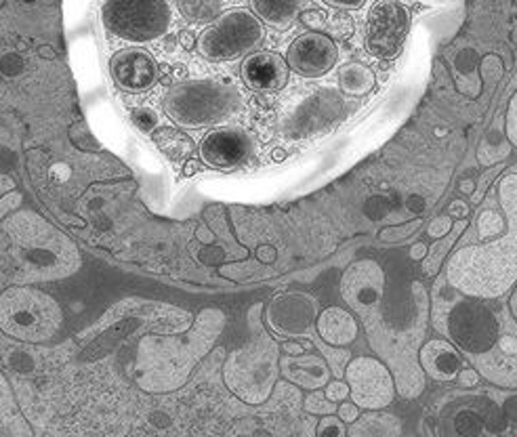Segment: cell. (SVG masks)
Segmentation results:
<instances>
[{
  "mask_svg": "<svg viewBox=\"0 0 517 437\" xmlns=\"http://www.w3.org/2000/svg\"><path fill=\"white\" fill-rule=\"evenodd\" d=\"M177 6L189 23L202 25L213 23L219 17L223 0H177Z\"/></svg>",
  "mask_w": 517,
  "mask_h": 437,
  "instance_id": "27",
  "label": "cell"
},
{
  "mask_svg": "<svg viewBox=\"0 0 517 437\" xmlns=\"http://www.w3.org/2000/svg\"><path fill=\"white\" fill-rule=\"evenodd\" d=\"M410 32V11L400 0H378L368 13L364 28L366 50L376 59L400 55Z\"/></svg>",
  "mask_w": 517,
  "mask_h": 437,
  "instance_id": "12",
  "label": "cell"
},
{
  "mask_svg": "<svg viewBox=\"0 0 517 437\" xmlns=\"http://www.w3.org/2000/svg\"><path fill=\"white\" fill-rule=\"evenodd\" d=\"M301 3L303 0H250V6L265 23L284 30L299 15Z\"/></svg>",
  "mask_w": 517,
  "mask_h": 437,
  "instance_id": "25",
  "label": "cell"
},
{
  "mask_svg": "<svg viewBox=\"0 0 517 437\" xmlns=\"http://www.w3.org/2000/svg\"><path fill=\"white\" fill-rule=\"evenodd\" d=\"M473 189H476V183H473V181L465 179L463 183H460V192H463V194H469V196H471Z\"/></svg>",
  "mask_w": 517,
  "mask_h": 437,
  "instance_id": "57",
  "label": "cell"
},
{
  "mask_svg": "<svg viewBox=\"0 0 517 437\" xmlns=\"http://www.w3.org/2000/svg\"><path fill=\"white\" fill-rule=\"evenodd\" d=\"M503 74H504V63L501 57L496 53H488L482 57V61H479V82H482V85L494 86L496 82H501Z\"/></svg>",
  "mask_w": 517,
  "mask_h": 437,
  "instance_id": "30",
  "label": "cell"
},
{
  "mask_svg": "<svg viewBox=\"0 0 517 437\" xmlns=\"http://www.w3.org/2000/svg\"><path fill=\"white\" fill-rule=\"evenodd\" d=\"M252 154L250 132L238 126H219L213 129L200 143V158L206 167L231 170L249 160Z\"/></svg>",
  "mask_w": 517,
  "mask_h": 437,
  "instance_id": "16",
  "label": "cell"
},
{
  "mask_svg": "<svg viewBox=\"0 0 517 437\" xmlns=\"http://www.w3.org/2000/svg\"><path fill=\"white\" fill-rule=\"evenodd\" d=\"M422 223H425V219L416 217L413 221H408V223H400V225H389V227H383L381 232H378V238L383 240V242H402V240H408L413 238L416 232L421 230Z\"/></svg>",
  "mask_w": 517,
  "mask_h": 437,
  "instance_id": "29",
  "label": "cell"
},
{
  "mask_svg": "<svg viewBox=\"0 0 517 437\" xmlns=\"http://www.w3.org/2000/svg\"><path fill=\"white\" fill-rule=\"evenodd\" d=\"M110 72L116 85L122 91L141 93L156 82L158 66L148 50L126 49L112 57Z\"/></svg>",
  "mask_w": 517,
  "mask_h": 437,
  "instance_id": "17",
  "label": "cell"
},
{
  "mask_svg": "<svg viewBox=\"0 0 517 437\" xmlns=\"http://www.w3.org/2000/svg\"><path fill=\"white\" fill-rule=\"evenodd\" d=\"M454 429H457L458 435H467V437H473V435H479L484 429V421L482 416L477 413H473V410H460L457 414V419H454Z\"/></svg>",
  "mask_w": 517,
  "mask_h": 437,
  "instance_id": "32",
  "label": "cell"
},
{
  "mask_svg": "<svg viewBox=\"0 0 517 437\" xmlns=\"http://www.w3.org/2000/svg\"><path fill=\"white\" fill-rule=\"evenodd\" d=\"M263 41V25L250 11L236 9L219 15L198 36L195 49L211 61H230L249 53Z\"/></svg>",
  "mask_w": 517,
  "mask_h": 437,
  "instance_id": "10",
  "label": "cell"
},
{
  "mask_svg": "<svg viewBox=\"0 0 517 437\" xmlns=\"http://www.w3.org/2000/svg\"><path fill=\"white\" fill-rule=\"evenodd\" d=\"M23 202V196L22 192H17V189H11V192H6L0 196V221H5L9 217V213L17 211L19 206H22Z\"/></svg>",
  "mask_w": 517,
  "mask_h": 437,
  "instance_id": "39",
  "label": "cell"
},
{
  "mask_svg": "<svg viewBox=\"0 0 517 437\" xmlns=\"http://www.w3.org/2000/svg\"><path fill=\"white\" fill-rule=\"evenodd\" d=\"M301 22L305 23L312 32H322L328 25L326 13H322V11H305L301 15Z\"/></svg>",
  "mask_w": 517,
  "mask_h": 437,
  "instance_id": "43",
  "label": "cell"
},
{
  "mask_svg": "<svg viewBox=\"0 0 517 437\" xmlns=\"http://www.w3.org/2000/svg\"><path fill=\"white\" fill-rule=\"evenodd\" d=\"M503 168H504L503 162H501V164H494V167H488V173L482 175V179H479L477 187L473 189V194H471V205H479V202L484 200V196H485V192H488L490 183H494L496 177H501Z\"/></svg>",
  "mask_w": 517,
  "mask_h": 437,
  "instance_id": "35",
  "label": "cell"
},
{
  "mask_svg": "<svg viewBox=\"0 0 517 437\" xmlns=\"http://www.w3.org/2000/svg\"><path fill=\"white\" fill-rule=\"evenodd\" d=\"M454 221L448 217V214H440V217H435L431 223L427 225V236L431 240H438V238H444L448 232L452 230Z\"/></svg>",
  "mask_w": 517,
  "mask_h": 437,
  "instance_id": "40",
  "label": "cell"
},
{
  "mask_svg": "<svg viewBox=\"0 0 517 437\" xmlns=\"http://www.w3.org/2000/svg\"><path fill=\"white\" fill-rule=\"evenodd\" d=\"M0 72H3L5 76H9V78H13V76H19L23 72V59L17 53L5 55L3 59H0Z\"/></svg>",
  "mask_w": 517,
  "mask_h": 437,
  "instance_id": "41",
  "label": "cell"
},
{
  "mask_svg": "<svg viewBox=\"0 0 517 437\" xmlns=\"http://www.w3.org/2000/svg\"><path fill=\"white\" fill-rule=\"evenodd\" d=\"M164 112L183 129H202L230 118L242 105V93L231 82L187 80L164 95Z\"/></svg>",
  "mask_w": 517,
  "mask_h": 437,
  "instance_id": "7",
  "label": "cell"
},
{
  "mask_svg": "<svg viewBox=\"0 0 517 437\" xmlns=\"http://www.w3.org/2000/svg\"><path fill=\"white\" fill-rule=\"evenodd\" d=\"M318 301L309 293L290 290L269 301L265 309V324L280 337H309L318 320Z\"/></svg>",
  "mask_w": 517,
  "mask_h": 437,
  "instance_id": "14",
  "label": "cell"
},
{
  "mask_svg": "<svg viewBox=\"0 0 517 437\" xmlns=\"http://www.w3.org/2000/svg\"><path fill=\"white\" fill-rule=\"evenodd\" d=\"M448 334L460 351L469 356H482L494 350L501 337V324L494 312L485 305L484 299L465 296L448 309L444 324L440 328Z\"/></svg>",
  "mask_w": 517,
  "mask_h": 437,
  "instance_id": "9",
  "label": "cell"
},
{
  "mask_svg": "<svg viewBox=\"0 0 517 437\" xmlns=\"http://www.w3.org/2000/svg\"><path fill=\"white\" fill-rule=\"evenodd\" d=\"M467 227H469V221H467V219L454 221L452 230L448 232L444 238L435 240L431 249H427V255H425V259H422V263H421L422 276H425V278H435V276L440 274V269L444 268V263L448 261V257L452 255L454 244L458 242Z\"/></svg>",
  "mask_w": 517,
  "mask_h": 437,
  "instance_id": "24",
  "label": "cell"
},
{
  "mask_svg": "<svg viewBox=\"0 0 517 437\" xmlns=\"http://www.w3.org/2000/svg\"><path fill=\"white\" fill-rule=\"evenodd\" d=\"M404 433L402 421L395 414L385 413V410H364L347 427V435L349 437H397Z\"/></svg>",
  "mask_w": 517,
  "mask_h": 437,
  "instance_id": "22",
  "label": "cell"
},
{
  "mask_svg": "<svg viewBox=\"0 0 517 437\" xmlns=\"http://www.w3.org/2000/svg\"><path fill=\"white\" fill-rule=\"evenodd\" d=\"M498 202L504 213L501 238L463 246L448 257L446 282L458 295L501 299L517 284V173L498 183Z\"/></svg>",
  "mask_w": 517,
  "mask_h": 437,
  "instance_id": "2",
  "label": "cell"
},
{
  "mask_svg": "<svg viewBox=\"0 0 517 437\" xmlns=\"http://www.w3.org/2000/svg\"><path fill=\"white\" fill-rule=\"evenodd\" d=\"M503 414H504V419L511 423V425L517 427V396L509 397V400H504Z\"/></svg>",
  "mask_w": 517,
  "mask_h": 437,
  "instance_id": "47",
  "label": "cell"
},
{
  "mask_svg": "<svg viewBox=\"0 0 517 437\" xmlns=\"http://www.w3.org/2000/svg\"><path fill=\"white\" fill-rule=\"evenodd\" d=\"M63 326V309L34 284H11L0 293V332L19 343H47Z\"/></svg>",
  "mask_w": 517,
  "mask_h": 437,
  "instance_id": "6",
  "label": "cell"
},
{
  "mask_svg": "<svg viewBox=\"0 0 517 437\" xmlns=\"http://www.w3.org/2000/svg\"><path fill=\"white\" fill-rule=\"evenodd\" d=\"M337 59V44L331 36L320 34V32H307L299 36L290 44L286 53L288 68L303 78H320L331 72Z\"/></svg>",
  "mask_w": 517,
  "mask_h": 437,
  "instance_id": "15",
  "label": "cell"
},
{
  "mask_svg": "<svg viewBox=\"0 0 517 437\" xmlns=\"http://www.w3.org/2000/svg\"><path fill=\"white\" fill-rule=\"evenodd\" d=\"M509 312L513 315V320L517 322V284L511 288V296H509Z\"/></svg>",
  "mask_w": 517,
  "mask_h": 437,
  "instance_id": "54",
  "label": "cell"
},
{
  "mask_svg": "<svg viewBox=\"0 0 517 437\" xmlns=\"http://www.w3.org/2000/svg\"><path fill=\"white\" fill-rule=\"evenodd\" d=\"M258 257L261 259H265V261H274L276 259V252H274V249H269V246H261V249H258Z\"/></svg>",
  "mask_w": 517,
  "mask_h": 437,
  "instance_id": "55",
  "label": "cell"
},
{
  "mask_svg": "<svg viewBox=\"0 0 517 437\" xmlns=\"http://www.w3.org/2000/svg\"><path fill=\"white\" fill-rule=\"evenodd\" d=\"M454 381H457V383L460 385V387H465V389L477 387V383H479V372H477L476 369H460Z\"/></svg>",
  "mask_w": 517,
  "mask_h": 437,
  "instance_id": "44",
  "label": "cell"
},
{
  "mask_svg": "<svg viewBox=\"0 0 517 437\" xmlns=\"http://www.w3.org/2000/svg\"><path fill=\"white\" fill-rule=\"evenodd\" d=\"M498 345H501L503 353L517 356V339L515 337H498Z\"/></svg>",
  "mask_w": 517,
  "mask_h": 437,
  "instance_id": "48",
  "label": "cell"
},
{
  "mask_svg": "<svg viewBox=\"0 0 517 437\" xmlns=\"http://www.w3.org/2000/svg\"><path fill=\"white\" fill-rule=\"evenodd\" d=\"M339 293L358 318L372 353L394 375L397 396L419 400L427 389L419 351L431 320V301L422 282L389 274L376 259H358L340 276Z\"/></svg>",
  "mask_w": 517,
  "mask_h": 437,
  "instance_id": "1",
  "label": "cell"
},
{
  "mask_svg": "<svg viewBox=\"0 0 517 437\" xmlns=\"http://www.w3.org/2000/svg\"><path fill=\"white\" fill-rule=\"evenodd\" d=\"M351 30H353V23H351V19L347 17V15H337V19H334V22H332L334 36L347 38V36L351 34Z\"/></svg>",
  "mask_w": 517,
  "mask_h": 437,
  "instance_id": "45",
  "label": "cell"
},
{
  "mask_svg": "<svg viewBox=\"0 0 517 437\" xmlns=\"http://www.w3.org/2000/svg\"><path fill=\"white\" fill-rule=\"evenodd\" d=\"M263 303L249 312L252 334L236 347L223 364L225 387L242 404L263 406L269 400L280 378V345L258 320Z\"/></svg>",
  "mask_w": 517,
  "mask_h": 437,
  "instance_id": "5",
  "label": "cell"
},
{
  "mask_svg": "<svg viewBox=\"0 0 517 437\" xmlns=\"http://www.w3.org/2000/svg\"><path fill=\"white\" fill-rule=\"evenodd\" d=\"M511 150H513V145H511L507 132H504V114H496L477 148V164L485 168L501 164L504 162V158H509Z\"/></svg>",
  "mask_w": 517,
  "mask_h": 437,
  "instance_id": "23",
  "label": "cell"
},
{
  "mask_svg": "<svg viewBox=\"0 0 517 437\" xmlns=\"http://www.w3.org/2000/svg\"><path fill=\"white\" fill-rule=\"evenodd\" d=\"M419 364L427 378L435 383H452L463 369L458 347L448 339H429L421 345Z\"/></svg>",
  "mask_w": 517,
  "mask_h": 437,
  "instance_id": "20",
  "label": "cell"
},
{
  "mask_svg": "<svg viewBox=\"0 0 517 437\" xmlns=\"http://www.w3.org/2000/svg\"><path fill=\"white\" fill-rule=\"evenodd\" d=\"M331 6H339V9H359L364 0H326Z\"/></svg>",
  "mask_w": 517,
  "mask_h": 437,
  "instance_id": "50",
  "label": "cell"
},
{
  "mask_svg": "<svg viewBox=\"0 0 517 437\" xmlns=\"http://www.w3.org/2000/svg\"><path fill=\"white\" fill-rule=\"evenodd\" d=\"M315 332L320 341L331 347H347L358 339L359 322L351 309L331 305L318 314L315 320Z\"/></svg>",
  "mask_w": 517,
  "mask_h": 437,
  "instance_id": "21",
  "label": "cell"
},
{
  "mask_svg": "<svg viewBox=\"0 0 517 437\" xmlns=\"http://www.w3.org/2000/svg\"><path fill=\"white\" fill-rule=\"evenodd\" d=\"M181 44H183V47H186V49H192L194 44H195L194 36L189 34V32H183V34H181Z\"/></svg>",
  "mask_w": 517,
  "mask_h": 437,
  "instance_id": "56",
  "label": "cell"
},
{
  "mask_svg": "<svg viewBox=\"0 0 517 437\" xmlns=\"http://www.w3.org/2000/svg\"><path fill=\"white\" fill-rule=\"evenodd\" d=\"M324 394L328 400H332L334 404H340L349 397V385H347L345 378H334V381H328V385L324 387Z\"/></svg>",
  "mask_w": 517,
  "mask_h": 437,
  "instance_id": "38",
  "label": "cell"
},
{
  "mask_svg": "<svg viewBox=\"0 0 517 437\" xmlns=\"http://www.w3.org/2000/svg\"><path fill=\"white\" fill-rule=\"evenodd\" d=\"M11 189H15V181H13V177L0 175V196L11 192Z\"/></svg>",
  "mask_w": 517,
  "mask_h": 437,
  "instance_id": "52",
  "label": "cell"
},
{
  "mask_svg": "<svg viewBox=\"0 0 517 437\" xmlns=\"http://www.w3.org/2000/svg\"><path fill=\"white\" fill-rule=\"evenodd\" d=\"M479 236L485 238V233L492 236V233H501L504 230V217L496 214L494 211H484L479 214Z\"/></svg>",
  "mask_w": 517,
  "mask_h": 437,
  "instance_id": "36",
  "label": "cell"
},
{
  "mask_svg": "<svg viewBox=\"0 0 517 437\" xmlns=\"http://www.w3.org/2000/svg\"><path fill=\"white\" fill-rule=\"evenodd\" d=\"M305 350H312V343H284L282 345V351L284 353H288V356H299V353H303Z\"/></svg>",
  "mask_w": 517,
  "mask_h": 437,
  "instance_id": "49",
  "label": "cell"
},
{
  "mask_svg": "<svg viewBox=\"0 0 517 437\" xmlns=\"http://www.w3.org/2000/svg\"><path fill=\"white\" fill-rule=\"evenodd\" d=\"M315 435L345 437L347 435V423L340 421L339 414H326V416H322L318 427H315Z\"/></svg>",
  "mask_w": 517,
  "mask_h": 437,
  "instance_id": "34",
  "label": "cell"
},
{
  "mask_svg": "<svg viewBox=\"0 0 517 437\" xmlns=\"http://www.w3.org/2000/svg\"><path fill=\"white\" fill-rule=\"evenodd\" d=\"M101 19L112 36L129 42H150L167 34L173 13L167 0H105Z\"/></svg>",
  "mask_w": 517,
  "mask_h": 437,
  "instance_id": "8",
  "label": "cell"
},
{
  "mask_svg": "<svg viewBox=\"0 0 517 437\" xmlns=\"http://www.w3.org/2000/svg\"><path fill=\"white\" fill-rule=\"evenodd\" d=\"M343 112V97L332 88H320L303 97L284 114L280 129L288 139L318 135Z\"/></svg>",
  "mask_w": 517,
  "mask_h": 437,
  "instance_id": "13",
  "label": "cell"
},
{
  "mask_svg": "<svg viewBox=\"0 0 517 437\" xmlns=\"http://www.w3.org/2000/svg\"><path fill=\"white\" fill-rule=\"evenodd\" d=\"M288 63L282 55L261 50V53H252L244 59L242 74L244 85L252 91H280L288 82Z\"/></svg>",
  "mask_w": 517,
  "mask_h": 437,
  "instance_id": "18",
  "label": "cell"
},
{
  "mask_svg": "<svg viewBox=\"0 0 517 437\" xmlns=\"http://www.w3.org/2000/svg\"><path fill=\"white\" fill-rule=\"evenodd\" d=\"M0 230L9 257L6 278L11 284L66 280L82 268V255L74 240L42 214L17 211L3 221Z\"/></svg>",
  "mask_w": 517,
  "mask_h": 437,
  "instance_id": "4",
  "label": "cell"
},
{
  "mask_svg": "<svg viewBox=\"0 0 517 437\" xmlns=\"http://www.w3.org/2000/svg\"><path fill=\"white\" fill-rule=\"evenodd\" d=\"M303 408H305L307 414L313 416H326V414H337V404L332 400H328L326 394L322 389L309 391V396L303 402Z\"/></svg>",
  "mask_w": 517,
  "mask_h": 437,
  "instance_id": "31",
  "label": "cell"
},
{
  "mask_svg": "<svg viewBox=\"0 0 517 437\" xmlns=\"http://www.w3.org/2000/svg\"><path fill=\"white\" fill-rule=\"evenodd\" d=\"M337 414L340 416V421H345L347 425H351V423H353V421H358V416L362 414V408H359L358 404L351 400V397H347L345 402H340V404H339Z\"/></svg>",
  "mask_w": 517,
  "mask_h": 437,
  "instance_id": "42",
  "label": "cell"
},
{
  "mask_svg": "<svg viewBox=\"0 0 517 437\" xmlns=\"http://www.w3.org/2000/svg\"><path fill=\"white\" fill-rule=\"evenodd\" d=\"M343 378L349 385V397L362 410H381L395 402V378L376 356H358L347 364Z\"/></svg>",
  "mask_w": 517,
  "mask_h": 437,
  "instance_id": "11",
  "label": "cell"
},
{
  "mask_svg": "<svg viewBox=\"0 0 517 437\" xmlns=\"http://www.w3.org/2000/svg\"><path fill=\"white\" fill-rule=\"evenodd\" d=\"M151 137H154L158 148H160L170 160H183V158L189 156V151H192V141H189L186 135H181L179 131L160 129V126H158V129L151 132Z\"/></svg>",
  "mask_w": 517,
  "mask_h": 437,
  "instance_id": "28",
  "label": "cell"
},
{
  "mask_svg": "<svg viewBox=\"0 0 517 437\" xmlns=\"http://www.w3.org/2000/svg\"><path fill=\"white\" fill-rule=\"evenodd\" d=\"M504 132H507L511 145L517 150V91L511 95L507 112H504Z\"/></svg>",
  "mask_w": 517,
  "mask_h": 437,
  "instance_id": "37",
  "label": "cell"
},
{
  "mask_svg": "<svg viewBox=\"0 0 517 437\" xmlns=\"http://www.w3.org/2000/svg\"><path fill=\"white\" fill-rule=\"evenodd\" d=\"M223 309L206 307L194 315L192 326L181 332L158 334L139 341L135 381L145 394H170L183 387L202 360L225 331Z\"/></svg>",
  "mask_w": 517,
  "mask_h": 437,
  "instance_id": "3",
  "label": "cell"
},
{
  "mask_svg": "<svg viewBox=\"0 0 517 437\" xmlns=\"http://www.w3.org/2000/svg\"><path fill=\"white\" fill-rule=\"evenodd\" d=\"M284 158H286V151H284V150H280V148H277V150H274V160H277V162H280V160H284Z\"/></svg>",
  "mask_w": 517,
  "mask_h": 437,
  "instance_id": "60",
  "label": "cell"
},
{
  "mask_svg": "<svg viewBox=\"0 0 517 437\" xmlns=\"http://www.w3.org/2000/svg\"><path fill=\"white\" fill-rule=\"evenodd\" d=\"M425 255H427V246L422 244V242L414 244L413 250H410V257H413V261H422V259H425Z\"/></svg>",
  "mask_w": 517,
  "mask_h": 437,
  "instance_id": "51",
  "label": "cell"
},
{
  "mask_svg": "<svg viewBox=\"0 0 517 437\" xmlns=\"http://www.w3.org/2000/svg\"><path fill=\"white\" fill-rule=\"evenodd\" d=\"M375 72L364 63H347L339 69V88L353 97H362L375 88Z\"/></svg>",
  "mask_w": 517,
  "mask_h": 437,
  "instance_id": "26",
  "label": "cell"
},
{
  "mask_svg": "<svg viewBox=\"0 0 517 437\" xmlns=\"http://www.w3.org/2000/svg\"><path fill=\"white\" fill-rule=\"evenodd\" d=\"M9 269V257H6V244L5 240L0 238V271Z\"/></svg>",
  "mask_w": 517,
  "mask_h": 437,
  "instance_id": "53",
  "label": "cell"
},
{
  "mask_svg": "<svg viewBox=\"0 0 517 437\" xmlns=\"http://www.w3.org/2000/svg\"><path fill=\"white\" fill-rule=\"evenodd\" d=\"M195 170H198V162H187V164H186V170H183V173H186V175L189 177V175H194Z\"/></svg>",
  "mask_w": 517,
  "mask_h": 437,
  "instance_id": "59",
  "label": "cell"
},
{
  "mask_svg": "<svg viewBox=\"0 0 517 437\" xmlns=\"http://www.w3.org/2000/svg\"><path fill=\"white\" fill-rule=\"evenodd\" d=\"M131 120L139 131L145 132V135H150V132H154L158 126H160V116H158V112L145 105L135 107V110L131 112Z\"/></svg>",
  "mask_w": 517,
  "mask_h": 437,
  "instance_id": "33",
  "label": "cell"
},
{
  "mask_svg": "<svg viewBox=\"0 0 517 437\" xmlns=\"http://www.w3.org/2000/svg\"><path fill=\"white\" fill-rule=\"evenodd\" d=\"M471 213V206L467 205L463 200H454L450 202V206H448V214H454V219H467Z\"/></svg>",
  "mask_w": 517,
  "mask_h": 437,
  "instance_id": "46",
  "label": "cell"
},
{
  "mask_svg": "<svg viewBox=\"0 0 517 437\" xmlns=\"http://www.w3.org/2000/svg\"><path fill=\"white\" fill-rule=\"evenodd\" d=\"M280 375L295 387L313 391L324 389L331 381L332 372L324 356L318 353H299V356H280Z\"/></svg>",
  "mask_w": 517,
  "mask_h": 437,
  "instance_id": "19",
  "label": "cell"
},
{
  "mask_svg": "<svg viewBox=\"0 0 517 437\" xmlns=\"http://www.w3.org/2000/svg\"><path fill=\"white\" fill-rule=\"evenodd\" d=\"M38 55L49 57V59H55V53H53V49H50V47H41V50H38Z\"/></svg>",
  "mask_w": 517,
  "mask_h": 437,
  "instance_id": "58",
  "label": "cell"
}]
</instances>
